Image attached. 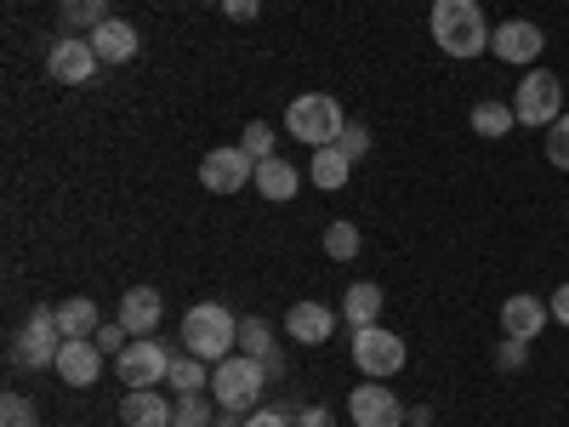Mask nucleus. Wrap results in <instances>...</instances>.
Masks as SVG:
<instances>
[{
  "mask_svg": "<svg viewBox=\"0 0 569 427\" xmlns=\"http://www.w3.org/2000/svg\"><path fill=\"white\" fill-rule=\"evenodd\" d=\"M525 354H530V342L501 337V348H496V365H501V370H518V365H525Z\"/></svg>",
  "mask_w": 569,
  "mask_h": 427,
  "instance_id": "34",
  "label": "nucleus"
},
{
  "mask_svg": "<svg viewBox=\"0 0 569 427\" xmlns=\"http://www.w3.org/2000/svg\"><path fill=\"white\" fill-rule=\"evenodd\" d=\"M240 348H246L251 359H262V354L273 348V325H268L262 314H251V319H240Z\"/></svg>",
  "mask_w": 569,
  "mask_h": 427,
  "instance_id": "28",
  "label": "nucleus"
},
{
  "mask_svg": "<svg viewBox=\"0 0 569 427\" xmlns=\"http://www.w3.org/2000/svg\"><path fill=\"white\" fill-rule=\"evenodd\" d=\"M58 325H63V337H98V302L91 297H69V302H58Z\"/></svg>",
  "mask_w": 569,
  "mask_h": 427,
  "instance_id": "21",
  "label": "nucleus"
},
{
  "mask_svg": "<svg viewBox=\"0 0 569 427\" xmlns=\"http://www.w3.org/2000/svg\"><path fill=\"white\" fill-rule=\"evenodd\" d=\"M353 365L370 376V383H382V376L405 370V337H399V330H388V325L353 330Z\"/></svg>",
  "mask_w": 569,
  "mask_h": 427,
  "instance_id": "7",
  "label": "nucleus"
},
{
  "mask_svg": "<svg viewBox=\"0 0 569 427\" xmlns=\"http://www.w3.org/2000/svg\"><path fill=\"white\" fill-rule=\"evenodd\" d=\"M467 126H472V131H479V137H507V131L518 126V115H512L507 103H490V98H485V103H472V115H467Z\"/></svg>",
  "mask_w": 569,
  "mask_h": 427,
  "instance_id": "24",
  "label": "nucleus"
},
{
  "mask_svg": "<svg viewBox=\"0 0 569 427\" xmlns=\"http://www.w3.org/2000/svg\"><path fill=\"white\" fill-rule=\"evenodd\" d=\"M233 348H240V319H233L222 302H194V308L182 314V354L217 365Z\"/></svg>",
  "mask_w": 569,
  "mask_h": 427,
  "instance_id": "2",
  "label": "nucleus"
},
{
  "mask_svg": "<svg viewBox=\"0 0 569 427\" xmlns=\"http://www.w3.org/2000/svg\"><path fill=\"white\" fill-rule=\"evenodd\" d=\"M348 416H353V427H405V421H410V410L399 405V394H388L382 383H365V388H353Z\"/></svg>",
  "mask_w": 569,
  "mask_h": 427,
  "instance_id": "10",
  "label": "nucleus"
},
{
  "mask_svg": "<svg viewBox=\"0 0 569 427\" xmlns=\"http://www.w3.org/2000/svg\"><path fill=\"white\" fill-rule=\"evenodd\" d=\"M547 308H552V319H558V325H569V285H563V291H558Z\"/></svg>",
  "mask_w": 569,
  "mask_h": 427,
  "instance_id": "38",
  "label": "nucleus"
},
{
  "mask_svg": "<svg viewBox=\"0 0 569 427\" xmlns=\"http://www.w3.org/2000/svg\"><path fill=\"white\" fill-rule=\"evenodd\" d=\"M257 365H262V370H268V376H279V370H284V359H279V354H273V348H268V354H262V359H257Z\"/></svg>",
  "mask_w": 569,
  "mask_h": 427,
  "instance_id": "39",
  "label": "nucleus"
},
{
  "mask_svg": "<svg viewBox=\"0 0 569 427\" xmlns=\"http://www.w3.org/2000/svg\"><path fill=\"white\" fill-rule=\"evenodd\" d=\"M512 115H518V126H552L563 115V80L552 69H530L525 80H518Z\"/></svg>",
  "mask_w": 569,
  "mask_h": 427,
  "instance_id": "6",
  "label": "nucleus"
},
{
  "mask_svg": "<svg viewBox=\"0 0 569 427\" xmlns=\"http://www.w3.org/2000/svg\"><path fill=\"white\" fill-rule=\"evenodd\" d=\"M257 177V160L246 149H211L200 160V182L211 188V195H233V188H246Z\"/></svg>",
  "mask_w": 569,
  "mask_h": 427,
  "instance_id": "11",
  "label": "nucleus"
},
{
  "mask_svg": "<svg viewBox=\"0 0 569 427\" xmlns=\"http://www.w3.org/2000/svg\"><path fill=\"white\" fill-rule=\"evenodd\" d=\"M284 126H291L297 142H308V149H330V142L342 137L348 115L337 98H325V91H308V98H297L291 109H284Z\"/></svg>",
  "mask_w": 569,
  "mask_h": 427,
  "instance_id": "4",
  "label": "nucleus"
},
{
  "mask_svg": "<svg viewBox=\"0 0 569 427\" xmlns=\"http://www.w3.org/2000/svg\"><path fill=\"white\" fill-rule=\"evenodd\" d=\"M284 330H291L297 342H330V330H337V314L308 297V302H297L291 314H284Z\"/></svg>",
  "mask_w": 569,
  "mask_h": 427,
  "instance_id": "18",
  "label": "nucleus"
},
{
  "mask_svg": "<svg viewBox=\"0 0 569 427\" xmlns=\"http://www.w3.org/2000/svg\"><path fill=\"white\" fill-rule=\"evenodd\" d=\"M166 383H171L177 394H206V388H211V370H206V359H194V354H177Z\"/></svg>",
  "mask_w": 569,
  "mask_h": 427,
  "instance_id": "23",
  "label": "nucleus"
},
{
  "mask_svg": "<svg viewBox=\"0 0 569 427\" xmlns=\"http://www.w3.org/2000/svg\"><path fill=\"white\" fill-rule=\"evenodd\" d=\"M490 23L479 12V0H433V40L445 58H479L490 46Z\"/></svg>",
  "mask_w": 569,
  "mask_h": 427,
  "instance_id": "1",
  "label": "nucleus"
},
{
  "mask_svg": "<svg viewBox=\"0 0 569 427\" xmlns=\"http://www.w3.org/2000/svg\"><path fill=\"white\" fill-rule=\"evenodd\" d=\"M547 160H552L558 171H569V115H558V120L547 126Z\"/></svg>",
  "mask_w": 569,
  "mask_h": 427,
  "instance_id": "30",
  "label": "nucleus"
},
{
  "mask_svg": "<svg viewBox=\"0 0 569 427\" xmlns=\"http://www.w3.org/2000/svg\"><path fill=\"white\" fill-rule=\"evenodd\" d=\"M91 40V52H98L103 63H131L137 58V29L126 23V18H109V23H98L86 34Z\"/></svg>",
  "mask_w": 569,
  "mask_h": 427,
  "instance_id": "16",
  "label": "nucleus"
},
{
  "mask_svg": "<svg viewBox=\"0 0 569 427\" xmlns=\"http://www.w3.org/2000/svg\"><path fill=\"white\" fill-rule=\"evenodd\" d=\"M541 46H547V34H541L536 23H525V18H512V23H501V29L490 34V52H496L501 63H536Z\"/></svg>",
  "mask_w": 569,
  "mask_h": 427,
  "instance_id": "13",
  "label": "nucleus"
},
{
  "mask_svg": "<svg viewBox=\"0 0 569 427\" xmlns=\"http://www.w3.org/2000/svg\"><path fill=\"white\" fill-rule=\"evenodd\" d=\"M257 188H262V200H297V188H302V171L291 166V160H257V177H251Z\"/></svg>",
  "mask_w": 569,
  "mask_h": 427,
  "instance_id": "19",
  "label": "nucleus"
},
{
  "mask_svg": "<svg viewBox=\"0 0 569 427\" xmlns=\"http://www.w3.org/2000/svg\"><path fill=\"white\" fill-rule=\"evenodd\" d=\"M120 325L131 337H154V325H160V291L154 285H131L120 297Z\"/></svg>",
  "mask_w": 569,
  "mask_h": 427,
  "instance_id": "15",
  "label": "nucleus"
},
{
  "mask_svg": "<svg viewBox=\"0 0 569 427\" xmlns=\"http://www.w3.org/2000/svg\"><path fill=\"white\" fill-rule=\"evenodd\" d=\"M547 319H552V308H547L541 297H530V291H518V297H507V302H501V337H518V342H536Z\"/></svg>",
  "mask_w": 569,
  "mask_h": 427,
  "instance_id": "14",
  "label": "nucleus"
},
{
  "mask_svg": "<svg viewBox=\"0 0 569 427\" xmlns=\"http://www.w3.org/2000/svg\"><path fill=\"white\" fill-rule=\"evenodd\" d=\"M348 171H353V160L330 142V149H313V166H308V177H313V188H342L348 182Z\"/></svg>",
  "mask_w": 569,
  "mask_h": 427,
  "instance_id": "22",
  "label": "nucleus"
},
{
  "mask_svg": "<svg viewBox=\"0 0 569 427\" xmlns=\"http://www.w3.org/2000/svg\"><path fill=\"white\" fill-rule=\"evenodd\" d=\"M262 383H268V370H262L251 354H228V359L211 365V394H217L222 410L251 416V410L262 405Z\"/></svg>",
  "mask_w": 569,
  "mask_h": 427,
  "instance_id": "3",
  "label": "nucleus"
},
{
  "mask_svg": "<svg viewBox=\"0 0 569 427\" xmlns=\"http://www.w3.org/2000/svg\"><path fill=\"white\" fill-rule=\"evenodd\" d=\"M297 427H337V416L325 405H308V410H297Z\"/></svg>",
  "mask_w": 569,
  "mask_h": 427,
  "instance_id": "36",
  "label": "nucleus"
},
{
  "mask_svg": "<svg viewBox=\"0 0 569 427\" xmlns=\"http://www.w3.org/2000/svg\"><path fill=\"white\" fill-rule=\"evenodd\" d=\"M63 325H58V308H34L29 325L18 330L12 342V365L18 370H40V365H58V348H63Z\"/></svg>",
  "mask_w": 569,
  "mask_h": 427,
  "instance_id": "5",
  "label": "nucleus"
},
{
  "mask_svg": "<svg viewBox=\"0 0 569 427\" xmlns=\"http://www.w3.org/2000/svg\"><path fill=\"white\" fill-rule=\"evenodd\" d=\"M342 314H348V325H353V330L376 325V314H382V285L353 279V285H348V297H342Z\"/></svg>",
  "mask_w": 569,
  "mask_h": 427,
  "instance_id": "20",
  "label": "nucleus"
},
{
  "mask_svg": "<svg viewBox=\"0 0 569 427\" xmlns=\"http://www.w3.org/2000/svg\"><path fill=\"white\" fill-rule=\"evenodd\" d=\"M337 149H342V155H348V160L359 166V160L370 155V131H365L359 120H348V126H342V137H337Z\"/></svg>",
  "mask_w": 569,
  "mask_h": 427,
  "instance_id": "32",
  "label": "nucleus"
},
{
  "mask_svg": "<svg viewBox=\"0 0 569 427\" xmlns=\"http://www.w3.org/2000/svg\"><path fill=\"white\" fill-rule=\"evenodd\" d=\"M246 427H297V416L291 410H257V416H246Z\"/></svg>",
  "mask_w": 569,
  "mask_h": 427,
  "instance_id": "35",
  "label": "nucleus"
},
{
  "mask_svg": "<svg viewBox=\"0 0 569 427\" xmlns=\"http://www.w3.org/2000/svg\"><path fill=\"white\" fill-rule=\"evenodd\" d=\"M58 18H63L69 34L74 29H98V23H109V0H58Z\"/></svg>",
  "mask_w": 569,
  "mask_h": 427,
  "instance_id": "26",
  "label": "nucleus"
},
{
  "mask_svg": "<svg viewBox=\"0 0 569 427\" xmlns=\"http://www.w3.org/2000/svg\"><path fill=\"white\" fill-rule=\"evenodd\" d=\"M359 251H365V234H359L348 217L325 228V257H330V262H353Z\"/></svg>",
  "mask_w": 569,
  "mask_h": 427,
  "instance_id": "25",
  "label": "nucleus"
},
{
  "mask_svg": "<svg viewBox=\"0 0 569 427\" xmlns=\"http://www.w3.org/2000/svg\"><path fill=\"white\" fill-rule=\"evenodd\" d=\"M222 12H228L233 23H246V18H257V12H262V0H222Z\"/></svg>",
  "mask_w": 569,
  "mask_h": 427,
  "instance_id": "37",
  "label": "nucleus"
},
{
  "mask_svg": "<svg viewBox=\"0 0 569 427\" xmlns=\"http://www.w3.org/2000/svg\"><path fill=\"white\" fill-rule=\"evenodd\" d=\"M240 149H246L251 160H273V126H262V120L246 126V131H240Z\"/></svg>",
  "mask_w": 569,
  "mask_h": 427,
  "instance_id": "31",
  "label": "nucleus"
},
{
  "mask_svg": "<svg viewBox=\"0 0 569 427\" xmlns=\"http://www.w3.org/2000/svg\"><path fill=\"white\" fill-rule=\"evenodd\" d=\"M0 427H40V410H34V399H23V394H7V399H0Z\"/></svg>",
  "mask_w": 569,
  "mask_h": 427,
  "instance_id": "29",
  "label": "nucleus"
},
{
  "mask_svg": "<svg viewBox=\"0 0 569 427\" xmlns=\"http://www.w3.org/2000/svg\"><path fill=\"white\" fill-rule=\"evenodd\" d=\"M120 421L126 427H171V399L154 388H131L120 399Z\"/></svg>",
  "mask_w": 569,
  "mask_h": 427,
  "instance_id": "17",
  "label": "nucleus"
},
{
  "mask_svg": "<svg viewBox=\"0 0 569 427\" xmlns=\"http://www.w3.org/2000/svg\"><path fill=\"white\" fill-rule=\"evenodd\" d=\"M98 69H103V58L91 52V40H80V34L52 40V52H46V75H52L58 86H91Z\"/></svg>",
  "mask_w": 569,
  "mask_h": 427,
  "instance_id": "9",
  "label": "nucleus"
},
{
  "mask_svg": "<svg viewBox=\"0 0 569 427\" xmlns=\"http://www.w3.org/2000/svg\"><path fill=\"white\" fill-rule=\"evenodd\" d=\"M171 348H160L154 337H131L126 354H120V383L126 388H160L166 376H171Z\"/></svg>",
  "mask_w": 569,
  "mask_h": 427,
  "instance_id": "8",
  "label": "nucleus"
},
{
  "mask_svg": "<svg viewBox=\"0 0 569 427\" xmlns=\"http://www.w3.org/2000/svg\"><path fill=\"white\" fill-rule=\"evenodd\" d=\"M217 416H211V399L206 394H177V405H171V427H211Z\"/></svg>",
  "mask_w": 569,
  "mask_h": 427,
  "instance_id": "27",
  "label": "nucleus"
},
{
  "mask_svg": "<svg viewBox=\"0 0 569 427\" xmlns=\"http://www.w3.org/2000/svg\"><path fill=\"white\" fill-rule=\"evenodd\" d=\"M126 337H131V330H126L120 319H109V325H98V337H91V342H98L103 354H114V359H120V354H126Z\"/></svg>",
  "mask_w": 569,
  "mask_h": 427,
  "instance_id": "33",
  "label": "nucleus"
},
{
  "mask_svg": "<svg viewBox=\"0 0 569 427\" xmlns=\"http://www.w3.org/2000/svg\"><path fill=\"white\" fill-rule=\"evenodd\" d=\"M52 370L63 376L69 388H91V383L103 376V348L91 342V337H69V342L58 348V365H52Z\"/></svg>",
  "mask_w": 569,
  "mask_h": 427,
  "instance_id": "12",
  "label": "nucleus"
}]
</instances>
